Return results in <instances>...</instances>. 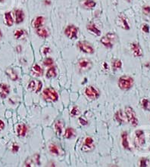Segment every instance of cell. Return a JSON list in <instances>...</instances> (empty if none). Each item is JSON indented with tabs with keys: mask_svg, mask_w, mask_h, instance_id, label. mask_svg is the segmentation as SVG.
Segmentation results:
<instances>
[{
	"mask_svg": "<svg viewBox=\"0 0 150 167\" xmlns=\"http://www.w3.org/2000/svg\"><path fill=\"white\" fill-rule=\"evenodd\" d=\"M117 38L118 37L114 33H108L105 36H103L100 39V43L107 48H112L116 42L117 41Z\"/></svg>",
	"mask_w": 150,
	"mask_h": 167,
	"instance_id": "1",
	"label": "cell"
},
{
	"mask_svg": "<svg viewBox=\"0 0 150 167\" xmlns=\"http://www.w3.org/2000/svg\"><path fill=\"white\" fill-rule=\"evenodd\" d=\"M42 98L48 102H55L59 99V95L53 88L47 87L42 92Z\"/></svg>",
	"mask_w": 150,
	"mask_h": 167,
	"instance_id": "2",
	"label": "cell"
},
{
	"mask_svg": "<svg viewBox=\"0 0 150 167\" xmlns=\"http://www.w3.org/2000/svg\"><path fill=\"white\" fill-rule=\"evenodd\" d=\"M134 83V80L131 77L128 75L121 76L118 79V87L123 91H128L132 88Z\"/></svg>",
	"mask_w": 150,
	"mask_h": 167,
	"instance_id": "3",
	"label": "cell"
},
{
	"mask_svg": "<svg viewBox=\"0 0 150 167\" xmlns=\"http://www.w3.org/2000/svg\"><path fill=\"white\" fill-rule=\"evenodd\" d=\"M124 114L126 115L127 120L130 123L131 126H134V127L138 126L139 120L136 117V113L133 108H131L130 106H127L124 109Z\"/></svg>",
	"mask_w": 150,
	"mask_h": 167,
	"instance_id": "4",
	"label": "cell"
},
{
	"mask_svg": "<svg viewBox=\"0 0 150 167\" xmlns=\"http://www.w3.org/2000/svg\"><path fill=\"white\" fill-rule=\"evenodd\" d=\"M93 67V62L90 59L86 58H80L78 61L77 68L80 73H85L90 70Z\"/></svg>",
	"mask_w": 150,
	"mask_h": 167,
	"instance_id": "5",
	"label": "cell"
},
{
	"mask_svg": "<svg viewBox=\"0 0 150 167\" xmlns=\"http://www.w3.org/2000/svg\"><path fill=\"white\" fill-rule=\"evenodd\" d=\"M78 49L80 51L86 54H93L95 52V49L90 43L86 41H79L77 44Z\"/></svg>",
	"mask_w": 150,
	"mask_h": 167,
	"instance_id": "6",
	"label": "cell"
},
{
	"mask_svg": "<svg viewBox=\"0 0 150 167\" xmlns=\"http://www.w3.org/2000/svg\"><path fill=\"white\" fill-rule=\"evenodd\" d=\"M84 94L86 98H88L90 100H92V101L98 99L100 95V93L98 89L93 85H89L85 89Z\"/></svg>",
	"mask_w": 150,
	"mask_h": 167,
	"instance_id": "7",
	"label": "cell"
},
{
	"mask_svg": "<svg viewBox=\"0 0 150 167\" xmlns=\"http://www.w3.org/2000/svg\"><path fill=\"white\" fill-rule=\"evenodd\" d=\"M78 28L74 24L67 25L64 30V35L70 39H77L78 36Z\"/></svg>",
	"mask_w": 150,
	"mask_h": 167,
	"instance_id": "8",
	"label": "cell"
},
{
	"mask_svg": "<svg viewBox=\"0 0 150 167\" xmlns=\"http://www.w3.org/2000/svg\"><path fill=\"white\" fill-rule=\"evenodd\" d=\"M115 24L117 27H119L124 30H129L130 29V27L128 24V18L124 14H121L117 16L115 20Z\"/></svg>",
	"mask_w": 150,
	"mask_h": 167,
	"instance_id": "9",
	"label": "cell"
},
{
	"mask_svg": "<svg viewBox=\"0 0 150 167\" xmlns=\"http://www.w3.org/2000/svg\"><path fill=\"white\" fill-rule=\"evenodd\" d=\"M95 148L94 145V140L91 137H86L83 140V145L81 147V150L83 152H91Z\"/></svg>",
	"mask_w": 150,
	"mask_h": 167,
	"instance_id": "10",
	"label": "cell"
},
{
	"mask_svg": "<svg viewBox=\"0 0 150 167\" xmlns=\"http://www.w3.org/2000/svg\"><path fill=\"white\" fill-rule=\"evenodd\" d=\"M146 143L144 132L141 129H137L135 132V145L136 146L143 147Z\"/></svg>",
	"mask_w": 150,
	"mask_h": 167,
	"instance_id": "11",
	"label": "cell"
},
{
	"mask_svg": "<svg viewBox=\"0 0 150 167\" xmlns=\"http://www.w3.org/2000/svg\"><path fill=\"white\" fill-rule=\"evenodd\" d=\"M43 88V83L40 80H33L28 84V89L32 92H34L35 93H38L41 91Z\"/></svg>",
	"mask_w": 150,
	"mask_h": 167,
	"instance_id": "12",
	"label": "cell"
},
{
	"mask_svg": "<svg viewBox=\"0 0 150 167\" xmlns=\"http://www.w3.org/2000/svg\"><path fill=\"white\" fill-rule=\"evenodd\" d=\"M130 49L132 51V54L134 57H142L143 55V48L139 43H132L130 44Z\"/></svg>",
	"mask_w": 150,
	"mask_h": 167,
	"instance_id": "13",
	"label": "cell"
},
{
	"mask_svg": "<svg viewBox=\"0 0 150 167\" xmlns=\"http://www.w3.org/2000/svg\"><path fill=\"white\" fill-rule=\"evenodd\" d=\"M35 164L36 166H40V155L39 154H35L33 157H29L27 159L25 163H24V166H34Z\"/></svg>",
	"mask_w": 150,
	"mask_h": 167,
	"instance_id": "14",
	"label": "cell"
},
{
	"mask_svg": "<svg viewBox=\"0 0 150 167\" xmlns=\"http://www.w3.org/2000/svg\"><path fill=\"white\" fill-rule=\"evenodd\" d=\"M79 4L82 9L87 10L93 9L96 5V2L94 0H80Z\"/></svg>",
	"mask_w": 150,
	"mask_h": 167,
	"instance_id": "15",
	"label": "cell"
},
{
	"mask_svg": "<svg viewBox=\"0 0 150 167\" xmlns=\"http://www.w3.org/2000/svg\"><path fill=\"white\" fill-rule=\"evenodd\" d=\"M45 22V17L43 16H37L33 19L32 22H31V25L33 28L36 29V28L41 27H43V24Z\"/></svg>",
	"mask_w": 150,
	"mask_h": 167,
	"instance_id": "16",
	"label": "cell"
},
{
	"mask_svg": "<svg viewBox=\"0 0 150 167\" xmlns=\"http://www.w3.org/2000/svg\"><path fill=\"white\" fill-rule=\"evenodd\" d=\"M10 93V87L5 83H0V97L6 98Z\"/></svg>",
	"mask_w": 150,
	"mask_h": 167,
	"instance_id": "17",
	"label": "cell"
},
{
	"mask_svg": "<svg viewBox=\"0 0 150 167\" xmlns=\"http://www.w3.org/2000/svg\"><path fill=\"white\" fill-rule=\"evenodd\" d=\"M36 34L39 36V37L42 38V39H46L50 36V33L46 28L45 27H39L36 29Z\"/></svg>",
	"mask_w": 150,
	"mask_h": 167,
	"instance_id": "18",
	"label": "cell"
},
{
	"mask_svg": "<svg viewBox=\"0 0 150 167\" xmlns=\"http://www.w3.org/2000/svg\"><path fill=\"white\" fill-rule=\"evenodd\" d=\"M28 131V126L24 124V123L18 124L17 126V127H16V132H17V134L18 136L24 137L26 135Z\"/></svg>",
	"mask_w": 150,
	"mask_h": 167,
	"instance_id": "19",
	"label": "cell"
},
{
	"mask_svg": "<svg viewBox=\"0 0 150 167\" xmlns=\"http://www.w3.org/2000/svg\"><path fill=\"white\" fill-rule=\"evenodd\" d=\"M14 15H15V23L17 24H21L24 22V19H25V14L23 10L21 9H17L14 12Z\"/></svg>",
	"mask_w": 150,
	"mask_h": 167,
	"instance_id": "20",
	"label": "cell"
},
{
	"mask_svg": "<svg viewBox=\"0 0 150 167\" xmlns=\"http://www.w3.org/2000/svg\"><path fill=\"white\" fill-rule=\"evenodd\" d=\"M114 119H115L117 123H125L127 120V118H126V115L123 112L122 110H119V111H117V112L115 113V115H114Z\"/></svg>",
	"mask_w": 150,
	"mask_h": 167,
	"instance_id": "21",
	"label": "cell"
},
{
	"mask_svg": "<svg viewBox=\"0 0 150 167\" xmlns=\"http://www.w3.org/2000/svg\"><path fill=\"white\" fill-rule=\"evenodd\" d=\"M31 73H32V75L34 76V77H42V76L43 75V69L42 68L40 65L36 64H34L33 67H32V69H31Z\"/></svg>",
	"mask_w": 150,
	"mask_h": 167,
	"instance_id": "22",
	"label": "cell"
},
{
	"mask_svg": "<svg viewBox=\"0 0 150 167\" xmlns=\"http://www.w3.org/2000/svg\"><path fill=\"white\" fill-rule=\"evenodd\" d=\"M86 29L87 30H89L90 32H91L92 33H93L94 35H96V36H99L101 35V30L97 28L96 26L93 23H90L86 25Z\"/></svg>",
	"mask_w": 150,
	"mask_h": 167,
	"instance_id": "23",
	"label": "cell"
},
{
	"mask_svg": "<svg viewBox=\"0 0 150 167\" xmlns=\"http://www.w3.org/2000/svg\"><path fill=\"white\" fill-rule=\"evenodd\" d=\"M128 132H124L121 133V145L124 147V149H127V150H130V144L128 142Z\"/></svg>",
	"mask_w": 150,
	"mask_h": 167,
	"instance_id": "24",
	"label": "cell"
},
{
	"mask_svg": "<svg viewBox=\"0 0 150 167\" xmlns=\"http://www.w3.org/2000/svg\"><path fill=\"white\" fill-rule=\"evenodd\" d=\"M63 128H64V122L62 121V120H58V121L55 122V125H54V129H55V133L59 136L62 135Z\"/></svg>",
	"mask_w": 150,
	"mask_h": 167,
	"instance_id": "25",
	"label": "cell"
},
{
	"mask_svg": "<svg viewBox=\"0 0 150 167\" xmlns=\"http://www.w3.org/2000/svg\"><path fill=\"white\" fill-rule=\"evenodd\" d=\"M4 18H5V24L8 26V27H12L14 24V19L12 15V12H5L4 14Z\"/></svg>",
	"mask_w": 150,
	"mask_h": 167,
	"instance_id": "26",
	"label": "cell"
},
{
	"mask_svg": "<svg viewBox=\"0 0 150 167\" xmlns=\"http://www.w3.org/2000/svg\"><path fill=\"white\" fill-rule=\"evenodd\" d=\"M5 73L6 75L12 80V81H16L18 80V75L17 73L14 71V69L12 68H7L5 70Z\"/></svg>",
	"mask_w": 150,
	"mask_h": 167,
	"instance_id": "27",
	"label": "cell"
},
{
	"mask_svg": "<svg viewBox=\"0 0 150 167\" xmlns=\"http://www.w3.org/2000/svg\"><path fill=\"white\" fill-rule=\"evenodd\" d=\"M76 135V132L71 127H68L65 129L64 133V137L66 139H69V138H73L74 136Z\"/></svg>",
	"mask_w": 150,
	"mask_h": 167,
	"instance_id": "28",
	"label": "cell"
},
{
	"mask_svg": "<svg viewBox=\"0 0 150 167\" xmlns=\"http://www.w3.org/2000/svg\"><path fill=\"white\" fill-rule=\"evenodd\" d=\"M57 76V71H56V67L54 66L50 67L49 70L46 72V77L48 79L55 78Z\"/></svg>",
	"mask_w": 150,
	"mask_h": 167,
	"instance_id": "29",
	"label": "cell"
},
{
	"mask_svg": "<svg viewBox=\"0 0 150 167\" xmlns=\"http://www.w3.org/2000/svg\"><path fill=\"white\" fill-rule=\"evenodd\" d=\"M140 104H141L143 109L147 111H150V101L148 98H144L142 99L141 101H140Z\"/></svg>",
	"mask_w": 150,
	"mask_h": 167,
	"instance_id": "30",
	"label": "cell"
},
{
	"mask_svg": "<svg viewBox=\"0 0 150 167\" xmlns=\"http://www.w3.org/2000/svg\"><path fill=\"white\" fill-rule=\"evenodd\" d=\"M49 150L50 153L53 154V155H59V147L56 145H55V144H51L49 146Z\"/></svg>",
	"mask_w": 150,
	"mask_h": 167,
	"instance_id": "31",
	"label": "cell"
},
{
	"mask_svg": "<svg viewBox=\"0 0 150 167\" xmlns=\"http://www.w3.org/2000/svg\"><path fill=\"white\" fill-rule=\"evenodd\" d=\"M25 33H26L25 30H24L22 29H18L17 30H15V32H14V36L17 39H20L22 37H24Z\"/></svg>",
	"mask_w": 150,
	"mask_h": 167,
	"instance_id": "32",
	"label": "cell"
},
{
	"mask_svg": "<svg viewBox=\"0 0 150 167\" xmlns=\"http://www.w3.org/2000/svg\"><path fill=\"white\" fill-rule=\"evenodd\" d=\"M112 67L114 70H117V69H121L122 67V62H121V60L119 59H115L113 61V63H112Z\"/></svg>",
	"mask_w": 150,
	"mask_h": 167,
	"instance_id": "33",
	"label": "cell"
},
{
	"mask_svg": "<svg viewBox=\"0 0 150 167\" xmlns=\"http://www.w3.org/2000/svg\"><path fill=\"white\" fill-rule=\"evenodd\" d=\"M53 64H54V61L53 59L51 58H46L44 61H43V65L46 67H50L53 66Z\"/></svg>",
	"mask_w": 150,
	"mask_h": 167,
	"instance_id": "34",
	"label": "cell"
},
{
	"mask_svg": "<svg viewBox=\"0 0 150 167\" xmlns=\"http://www.w3.org/2000/svg\"><path fill=\"white\" fill-rule=\"evenodd\" d=\"M80 114V108H78V106H74V107H73V108L71 111V116H78Z\"/></svg>",
	"mask_w": 150,
	"mask_h": 167,
	"instance_id": "35",
	"label": "cell"
},
{
	"mask_svg": "<svg viewBox=\"0 0 150 167\" xmlns=\"http://www.w3.org/2000/svg\"><path fill=\"white\" fill-rule=\"evenodd\" d=\"M40 52L43 55H47L48 54H49L51 52V48L48 46H43L40 49Z\"/></svg>",
	"mask_w": 150,
	"mask_h": 167,
	"instance_id": "36",
	"label": "cell"
},
{
	"mask_svg": "<svg viewBox=\"0 0 150 167\" xmlns=\"http://www.w3.org/2000/svg\"><path fill=\"white\" fill-rule=\"evenodd\" d=\"M143 13L146 15H149L150 14V6H148V5H145L143 7Z\"/></svg>",
	"mask_w": 150,
	"mask_h": 167,
	"instance_id": "37",
	"label": "cell"
},
{
	"mask_svg": "<svg viewBox=\"0 0 150 167\" xmlns=\"http://www.w3.org/2000/svg\"><path fill=\"white\" fill-rule=\"evenodd\" d=\"M147 162H148V160L146 158H141L140 160V163L139 166H147Z\"/></svg>",
	"mask_w": 150,
	"mask_h": 167,
	"instance_id": "38",
	"label": "cell"
},
{
	"mask_svg": "<svg viewBox=\"0 0 150 167\" xmlns=\"http://www.w3.org/2000/svg\"><path fill=\"white\" fill-rule=\"evenodd\" d=\"M141 29L143 30V32L146 33H149V25L147 24H143L142 25Z\"/></svg>",
	"mask_w": 150,
	"mask_h": 167,
	"instance_id": "39",
	"label": "cell"
},
{
	"mask_svg": "<svg viewBox=\"0 0 150 167\" xmlns=\"http://www.w3.org/2000/svg\"><path fill=\"white\" fill-rule=\"evenodd\" d=\"M79 123L80 124L82 125V126H86V125L88 124V121L85 119L83 117H80L79 118Z\"/></svg>",
	"mask_w": 150,
	"mask_h": 167,
	"instance_id": "40",
	"label": "cell"
},
{
	"mask_svg": "<svg viewBox=\"0 0 150 167\" xmlns=\"http://www.w3.org/2000/svg\"><path fill=\"white\" fill-rule=\"evenodd\" d=\"M18 150H19V146H18L17 144L14 143L12 147V151L13 152V153H17Z\"/></svg>",
	"mask_w": 150,
	"mask_h": 167,
	"instance_id": "41",
	"label": "cell"
},
{
	"mask_svg": "<svg viewBox=\"0 0 150 167\" xmlns=\"http://www.w3.org/2000/svg\"><path fill=\"white\" fill-rule=\"evenodd\" d=\"M102 68L103 69V70H109V64H108L106 62H103V63H102Z\"/></svg>",
	"mask_w": 150,
	"mask_h": 167,
	"instance_id": "42",
	"label": "cell"
},
{
	"mask_svg": "<svg viewBox=\"0 0 150 167\" xmlns=\"http://www.w3.org/2000/svg\"><path fill=\"white\" fill-rule=\"evenodd\" d=\"M5 123H4L3 121H2V119H0V132H1V131H2V130L5 129Z\"/></svg>",
	"mask_w": 150,
	"mask_h": 167,
	"instance_id": "43",
	"label": "cell"
},
{
	"mask_svg": "<svg viewBox=\"0 0 150 167\" xmlns=\"http://www.w3.org/2000/svg\"><path fill=\"white\" fill-rule=\"evenodd\" d=\"M21 49H22V48H21V46H17V47H16V50H17V52L20 53L21 51Z\"/></svg>",
	"mask_w": 150,
	"mask_h": 167,
	"instance_id": "44",
	"label": "cell"
},
{
	"mask_svg": "<svg viewBox=\"0 0 150 167\" xmlns=\"http://www.w3.org/2000/svg\"><path fill=\"white\" fill-rule=\"evenodd\" d=\"M45 2L47 5H50V4H51V1H50V0H45Z\"/></svg>",
	"mask_w": 150,
	"mask_h": 167,
	"instance_id": "45",
	"label": "cell"
},
{
	"mask_svg": "<svg viewBox=\"0 0 150 167\" xmlns=\"http://www.w3.org/2000/svg\"><path fill=\"white\" fill-rule=\"evenodd\" d=\"M146 67H147L148 68H150V62H149L148 64H146Z\"/></svg>",
	"mask_w": 150,
	"mask_h": 167,
	"instance_id": "46",
	"label": "cell"
},
{
	"mask_svg": "<svg viewBox=\"0 0 150 167\" xmlns=\"http://www.w3.org/2000/svg\"><path fill=\"white\" fill-rule=\"evenodd\" d=\"M2 38V31L0 30V39Z\"/></svg>",
	"mask_w": 150,
	"mask_h": 167,
	"instance_id": "47",
	"label": "cell"
},
{
	"mask_svg": "<svg viewBox=\"0 0 150 167\" xmlns=\"http://www.w3.org/2000/svg\"><path fill=\"white\" fill-rule=\"evenodd\" d=\"M5 0H0V2H3Z\"/></svg>",
	"mask_w": 150,
	"mask_h": 167,
	"instance_id": "48",
	"label": "cell"
},
{
	"mask_svg": "<svg viewBox=\"0 0 150 167\" xmlns=\"http://www.w3.org/2000/svg\"><path fill=\"white\" fill-rule=\"evenodd\" d=\"M127 1H128V2H131V0H127Z\"/></svg>",
	"mask_w": 150,
	"mask_h": 167,
	"instance_id": "49",
	"label": "cell"
}]
</instances>
